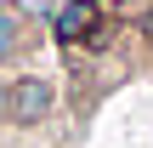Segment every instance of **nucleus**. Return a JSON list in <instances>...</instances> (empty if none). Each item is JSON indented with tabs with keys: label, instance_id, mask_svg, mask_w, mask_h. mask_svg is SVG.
<instances>
[{
	"label": "nucleus",
	"instance_id": "20e7f679",
	"mask_svg": "<svg viewBox=\"0 0 153 148\" xmlns=\"http://www.w3.org/2000/svg\"><path fill=\"white\" fill-rule=\"evenodd\" d=\"M11 114V80H0V120Z\"/></svg>",
	"mask_w": 153,
	"mask_h": 148
},
{
	"label": "nucleus",
	"instance_id": "f257e3e1",
	"mask_svg": "<svg viewBox=\"0 0 153 148\" xmlns=\"http://www.w3.org/2000/svg\"><path fill=\"white\" fill-rule=\"evenodd\" d=\"M51 103H57L51 80L23 74V80H11V114H6V120H17V125H40V120L51 114Z\"/></svg>",
	"mask_w": 153,
	"mask_h": 148
},
{
	"label": "nucleus",
	"instance_id": "f03ea898",
	"mask_svg": "<svg viewBox=\"0 0 153 148\" xmlns=\"http://www.w3.org/2000/svg\"><path fill=\"white\" fill-rule=\"evenodd\" d=\"M91 23H97V6H91V0H74V6H62V11H57V34H62V40L85 34Z\"/></svg>",
	"mask_w": 153,
	"mask_h": 148
},
{
	"label": "nucleus",
	"instance_id": "7ed1b4c3",
	"mask_svg": "<svg viewBox=\"0 0 153 148\" xmlns=\"http://www.w3.org/2000/svg\"><path fill=\"white\" fill-rule=\"evenodd\" d=\"M11 46H17V17H6V11H0V57H6Z\"/></svg>",
	"mask_w": 153,
	"mask_h": 148
}]
</instances>
